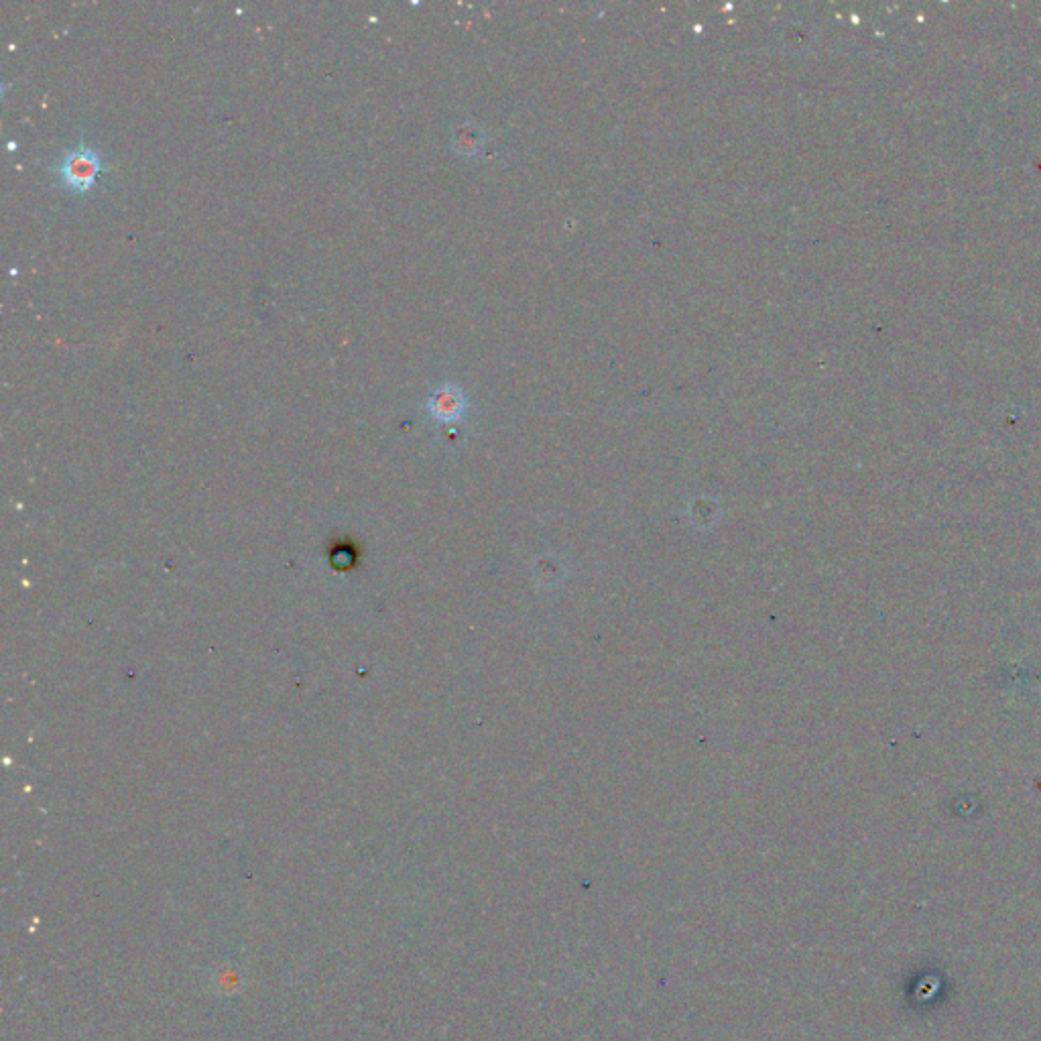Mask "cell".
Listing matches in <instances>:
<instances>
[{
	"instance_id": "3",
	"label": "cell",
	"mask_w": 1041,
	"mask_h": 1041,
	"mask_svg": "<svg viewBox=\"0 0 1041 1041\" xmlns=\"http://www.w3.org/2000/svg\"><path fill=\"white\" fill-rule=\"evenodd\" d=\"M482 133L476 127L464 125L454 133V149L462 155H474L482 147Z\"/></svg>"
},
{
	"instance_id": "2",
	"label": "cell",
	"mask_w": 1041,
	"mask_h": 1041,
	"mask_svg": "<svg viewBox=\"0 0 1041 1041\" xmlns=\"http://www.w3.org/2000/svg\"><path fill=\"white\" fill-rule=\"evenodd\" d=\"M466 407L468 403L464 391L452 383L434 389L430 399H427V413L442 423H454L462 419Z\"/></svg>"
},
{
	"instance_id": "1",
	"label": "cell",
	"mask_w": 1041,
	"mask_h": 1041,
	"mask_svg": "<svg viewBox=\"0 0 1041 1041\" xmlns=\"http://www.w3.org/2000/svg\"><path fill=\"white\" fill-rule=\"evenodd\" d=\"M57 171L64 186L76 192H88L102 171V155L88 145L74 147L61 157Z\"/></svg>"
}]
</instances>
